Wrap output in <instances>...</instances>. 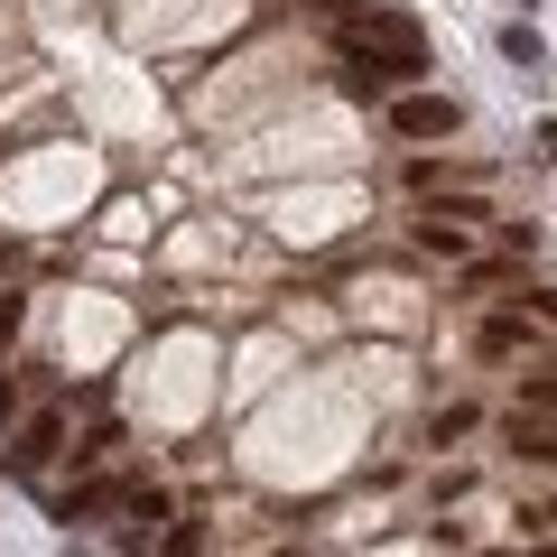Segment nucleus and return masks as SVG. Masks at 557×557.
<instances>
[{"instance_id": "obj_1", "label": "nucleus", "mask_w": 557, "mask_h": 557, "mask_svg": "<svg viewBox=\"0 0 557 557\" xmlns=\"http://www.w3.org/2000/svg\"><path fill=\"white\" fill-rule=\"evenodd\" d=\"M344 65H354V75H344V94L372 102V94H391L399 75H428V38H418L399 10H372V20L344 28Z\"/></svg>"}, {"instance_id": "obj_2", "label": "nucleus", "mask_w": 557, "mask_h": 557, "mask_svg": "<svg viewBox=\"0 0 557 557\" xmlns=\"http://www.w3.org/2000/svg\"><path fill=\"white\" fill-rule=\"evenodd\" d=\"M456 121H465L456 94H399V102H391V131H399V139H446Z\"/></svg>"}, {"instance_id": "obj_3", "label": "nucleus", "mask_w": 557, "mask_h": 557, "mask_svg": "<svg viewBox=\"0 0 557 557\" xmlns=\"http://www.w3.org/2000/svg\"><path fill=\"white\" fill-rule=\"evenodd\" d=\"M131 493L139 483H121V474H94V483H75V493L57 502V520L75 530V520H102V511H131Z\"/></svg>"}, {"instance_id": "obj_4", "label": "nucleus", "mask_w": 557, "mask_h": 557, "mask_svg": "<svg viewBox=\"0 0 557 557\" xmlns=\"http://www.w3.org/2000/svg\"><path fill=\"white\" fill-rule=\"evenodd\" d=\"M57 446H65V418H57V409H38V418L20 428V446H10V474H38Z\"/></svg>"}, {"instance_id": "obj_5", "label": "nucleus", "mask_w": 557, "mask_h": 557, "mask_svg": "<svg viewBox=\"0 0 557 557\" xmlns=\"http://www.w3.org/2000/svg\"><path fill=\"white\" fill-rule=\"evenodd\" d=\"M502 428H511V446H520V456L557 465V409H511V418H502Z\"/></svg>"}, {"instance_id": "obj_6", "label": "nucleus", "mask_w": 557, "mask_h": 557, "mask_svg": "<svg viewBox=\"0 0 557 557\" xmlns=\"http://www.w3.org/2000/svg\"><path fill=\"white\" fill-rule=\"evenodd\" d=\"M474 354H483V362L530 354V325H520V317H483V325H474Z\"/></svg>"}, {"instance_id": "obj_7", "label": "nucleus", "mask_w": 557, "mask_h": 557, "mask_svg": "<svg viewBox=\"0 0 557 557\" xmlns=\"http://www.w3.org/2000/svg\"><path fill=\"white\" fill-rule=\"evenodd\" d=\"M418 223H456L465 233V223H493V205L483 196H437V205H418Z\"/></svg>"}, {"instance_id": "obj_8", "label": "nucleus", "mask_w": 557, "mask_h": 557, "mask_svg": "<svg viewBox=\"0 0 557 557\" xmlns=\"http://www.w3.org/2000/svg\"><path fill=\"white\" fill-rule=\"evenodd\" d=\"M298 10H317V20H335V28H354V20H372L381 0H298Z\"/></svg>"}, {"instance_id": "obj_9", "label": "nucleus", "mask_w": 557, "mask_h": 557, "mask_svg": "<svg viewBox=\"0 0 557 557\" xmlns=\"http://www.w3.org/2000/svg\"><path fill=\"white\" fill-rule=\"evenodd\" d=\"M159 557H205V520H177V530L159 539Z\"/></svg>"}, {"instance_id": "obj_10", "label": "nucleus", "mask_w": 557, "mask_h": 557, "mask_svg": "<svg viewBox=\"0 0 557 557\" xmlns=\"http://www.w3.org/2000/svg\"><path fill=\"white\" fill-rule=\"evenodd\" d=\"M520 409H557V372H530V381H520Z\"/></svg>"}, {"instance_id": "obj_11", "label": "nucleus", "mask_w": 557, "mask_h": 557, "mask_svg": "<svg viewBox=\"0 0 557 557\" xmlns=\"http://www.w3.org/2000/svg\"><path fill=\"white\" fill-rule=\"evenodd\" d=\"M502 57H511V65H539V38H530V28L511 20V28H502Z\"/></svg>"}, {"instance_id": "obj_12", "label": "nucleus", "mask_w": 557, "mask_h": 557, "mask_svg": "<svg viewBox=\"0 0 557 557\" xmlns=\"http://www.w3.org/2000/svg\"><path fill=\"white\" fill-rule=\"evenodd\" d=\"M20 317H28V298H10V288H0V354L20 344Z\"/></svg>"}, {"instance_id": "obj_13", "label": "nucleus", "mask_w": 557, "mask_h": 557, "mask_svg": "<svg viewBox=\"0 0 557 557\" xmlns=\"http://www.w3.org/2000/svg\"><path fill=\"white\" fill-rule=\"evenodd\" d=\"M530 159H548V168H557V121H539V131H530Z\"/></svg>"}, {"instance_id": "obj_14", "label": "nucleus", "mask_w": 557, "mask_h": 557, "mask_svg": "<svg viewBox=\"0 0 557 557\" xmlns=\"http://www.w3.org/2000/svg\"><path fill=\"white\" fill-rule=\"evenodd\" d=\"M530 317H539V325H557V288H530Z\"/></svg>"}, {"instance_id": "obj_15", "label": "nucleus", "mask_w": 557, "mask_h": 557, "mask_svg": "<svg viewBox=\"0 0 557 557\" xmlns=\"http://www.w3.org/2000/svg\"><path fill=\"white\" fill-rule=\"evenodd\" d=\"M0 418H10V381H0Z\"/></svg>"}, {"instance_id": "obj_16", "label": "nucleus", "mask_w": 557, "mask_h": 557, "mask_svg": "<svg viewBox=\"0 0 557 557\" xmlns=\"http://www.w3.org/2000/svg\"><path fill=\"white\" fill-rule=\"evenodd\" d=\"M530 557H557V548H530Z\"/></svg>"}]
</instances>
